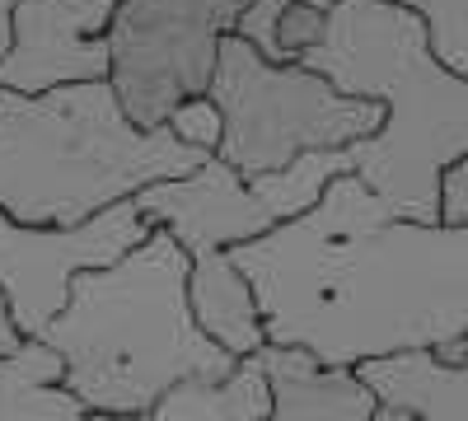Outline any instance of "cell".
<instances>
[{
    "instance_id": "cell-22",
    "label": "cell",
    "mask_w": 468,
    "mask_h": 421,
    "mask_svg": "<svg viewBox=\"0 0 468 421\" xmlns=\"http://www.w3.org/2000/svg\"><path fill=\"white\" fill-rule=\"evenodd\" d=\"M10 47V10H0V57Z\"/></svg>"
},
{
    "instance_id": "cell-10",
    "label": "cell",
    "mask_w": 468,
    "mask_h": 421,
    "mask_svg": "<svg viewBox=\"0 0 468 421\" xmlns=\"http://www.w3.org/2000/svg\"><path fill=\"white\" fill-rule=\"evenodd\" d=\"M249 361L267 379V421H370L375 412L370 389L351 370L319 365L295 347H262Z\"/></svg>"
},
{
    "instance_id": "cell-18",
    "label": "cell",
    "mask_w": 468,
    "mask_h": 421,
    "mask_svg": "<svg viewBox=\"0 0 468 421\" xmlns=\"http://www.w3.org/2000/svg\"><path fill=\"white\" fill-rule=\"evenodd\" d=\"M441 220L468 225V155L441 174Z\"/></svg>"
},
{
    "instance_id": "cell-16",
    "label": "cell",
    "mask_w": 468,
    "mask_h": 421,
    "mask_svg": "<svg viewBox=\"0 0 468 421\" xmlns=\"http://www.w3.org/2000/svg\"><path fill=\"white\" fill-rule=\"evenodd\" d=\"M165 132H169L178 145H187V150L216 155V145H220V112H216V103H211L207 94H202V99H187V103H178V108L169 112Z\"/></svg>"
},
{
    "instance_id": "cell-20",
    "label": "cell",
    "mask_w": 468,
    "mask_h": 421,
    "mask_svg": "<svg viewBox=\"0 0 468 421\" xmlns=\"http://www.w3.org/2000/svg\"><path fill=\"white\" fill-rule=\"evenodd\" d=\"M441 356H445V361L468 365V337H459V342H450V347H441Z\"/></svg>"
},
{
    "instance_id": "cell-19",
    "label": "cell",
    "mask_w": 468,
    "mask_h": 421,
    "mask_svg": "<svg viewBox=\"0 0 468 421\" xmlns=\"http://www.w3.org/2000/svg\"><path fill=\"white\" fill-rule=\"evenodd\" d=\"M19 328H15V319H10V304H5V295H0V356H10L15 347H19Z\"/></svg>"
},
{
    "instance_id": "cell-3",
    "label": "cell",
    "mask_w": 468,
    "mask_h": 421,
    "mask_svg": "<svg viewBox=\"0 0 468 421\" xmlns=\"http://www.w3.org/2000/svg\"><path fill=\"white\" fill-rule=\"evenodd\" d=\"M192 258L150 235L108 267L75 272L66 310L37 332L61 356V384L99 416H141L183 379H225L234 356L192 323Z\"/></svg>"
},
{
    "instance_id": "cell-6",
    "label": "cell",
    "mask_w": 468,
    "mask_h": 421,
    "mask_svg": "<svg viewBox=\"0 0 468 421\" xmlns=\"http://www.w3.org/2000/svg\"><path fill=\"white\" fill-rule=\"evenodd\" d=\"M244 5L249 0H117L103 28V85L136 132H160L178 103L211 89L220 43Z\"/></svg>"
},
{
    "instance_id": "cell-2",
    "label": "cell",
    "mask_w": 468,
    "mask_h": 421,
    "mask_svg": "<svg viewBox=\"0 0 468 421\" xmlns=\"http://www.w3.org/2000/svg\"><path fill=\"white\" fill-rule=\"evenodd\" d=\"M319 47L300 57L337 94L384 108L375 136L346 160L370 193L408 220H441V174L468 155V80L436 61L426 24L388 0H333Z\"/></svg>"
},
{
    "instance_id": "cell-15",
    "label": "cell",
    "mask_w": 468,
    "mask_h": 421,
    "mask_svg": "<svg viewBox=\"0 0 468 421\" xmlns=\"http://www.w3.org/2000/svg\"><path fill=\"white\" fill-rule=\"evenodd\" d=\"M309 5H333V0H309ZM388 5L412 10L426 24L436 61L468 80V0H388Z\"/></svg>"
},
{
    "instance_id": "cell-17",
    "label": "cell",
    "mask_w": 468,
    "mask_h": 421,
    "mask_svg": "<svg viewBox=\"0 0 468 421\" xmlns=\"http://www.w3.org/2000/svg\"><path fill=\"white\" fill-rule=\"evenodd\" d=\"M328 28V10L309 5V0H286V10L277 19V47L282 61H300L309 47H319V37Z\"/></svg>"
},
{
    "instance_id": "cell-4",
    "label": "cell",
    "mask_w": 468,
    "mask_h": 421,
    "mask_svg": "<svg viewBox=\"0 0 468 421\" xmlns=\"http://www.w3.org/2000/svg\"><path fill=\"white\" fill-rule=\"evenodd\" d=\"M202 160L165 127L136 132L103 80L48 94L0 89V211L15 225H80Z\"/></svg>"
},
{
    "instance_id": "cell-8",
    "label": "cell",
    "mask_w": 468,
    "mask_h": 421,
    "mask_svg": "<svg viewBox=\"0 0 468 421\" xmlns=\"http://www.w3.org/2000/svg\"><path fill=\"white\" fill-rule=\"evenodd\" d=\"M154 225L136 211L132 197L103 206L80 225H15L0 211V295L10 304L19 337H37L66 310L75 272L117 262Z\"/></svg>"
},
{
    "instance_id": "cell-1",
    "label": "cell",
    "mask_w": 468,
    "mask_h": 421,
    "mask_svg": "<svg viewBox=\"0 0 468 421\" xmlns=\"http://www.w3.org/2000/svg\"><path fill=\"white\" fill-rule=\"evenodd\" d=\"M229 262L253 286L267 347L333 370L468 337V225L394 216L356 174Z\"/></svg>"
},
{
    "instance_id": "cell-21",
    "label": "cell",
    "mask_w": 468,
    "mask_h": 421,
    "mask_svg": "<svg viewBox=\"0 0 468 421\" xmlns=\"http://www.w3.org/2000/svg\"><path fill=\"white\" fill-rule=\"evenodd\" d=\"M370 421H412V416H408V412H399V407H384V403H375Z\"/></svg>"
},
{
    "instance_id": "cell-12",
    "label": "cell",
    "mask_w": 468,
    "mask_h": 421,
    "mask_svg": "<svg viewBox=\"0 0 468 421\" xmlns=\"http://www.w3.org/2000/svg\"><path fill=\"white\" fill-rule=\"evenodd\" d=\"M187 310H192V323L234 361H249L267 347L253 286L244 281L239 267L229 262V253L192 258V267H187Z\"/></svg>"
},
{
    "instance_id": "cell-7",
    "label": "cell",
    "mask_w": 468,
    "mask_h": 421,
    "mask_svg": "<svg viewBox=\"0 0 468 421\" xmlns=\"http://www.w3.org/2000/svg\"><path fill=\"white\" fill-rule=\"evenodd\" d=\"M337 174H351L346 145L300 155L291 169L262 178H244L220 155H207L192 174L150 183L132 202L154 229L174 235V244L187 258H202V253H229L267 235V229H277L282 220L309 211Z\"/></svg>"
},
{
    "instance_id": "cell-13",
    "label": "cell",
    "mask_w": 468,
    "mask_h": 421,
    "mask_svg": "<svg viewBox=\"0 0 468 421\" xmlns=\"http://www.w3.org/2000/svg\"><path fill=\"white\" fill-rule=\"evenodd\" d=\"M61 356L43 337H24L0 356V421H103L61 384Z\"/></svg>"
},
{
    "instance_id": "cell-5",
    "label": "cell",
    "mask_w": 468,
    "mask_h": 421,
    "mask_svg": "<svg viewBox=\"0 0 468 421\" xmlns=\"http://www.w3.org/2000/svg\"><path fill=\"white\" fill-rule=\"evenodd\" d=\"M207 99L220 112L216 155L244 178L282 174L300 155L342 150L379 132L384 108L337 94L300 61H262L244 37H225Z\"/></svg>"
},
{
    "instance_id": "cell-11",
    "label": "cell",
    "mask_w": 468,
    "mask_h": 421,
    "mask_svg": "<svg viewBox=\"0 0 468 421\" xmlns=\"http://www.w3.org/2000/svg\"><path fill=\"white\" fill-rule=\"evenodd\" d=\"M375 403L399 407L412 421H468V365L441 352H394L351 370Z\"/></svg>"
},
{
    "instance_id": "cell-14",
    "label": "cell",
    "mask_w": 468,
    "mask_h": 421,
    "mask_svg": "<svg viewBox=\"0 0 468 421\" xmlns=\"http://www.w3.org/2000/svg\"><path fill=\"white\" fill-rule=\"evenodd\" d=\"M271 398L267 379L253 361H239L225 379H183L141 416H103V421H267Z\"/></svg>"
},
{
    "instance_id": "cell-9",
    "label": "cell",
    "mask_w": 468,
    "mask_h": 421,
    "mask_svg": "<svg viewBox=\"0 0 468 421\" xmlns=\"http://www.w3.org/2000/svg\"><path fill=\"white\" fill-rule=\"evenodd\" d=\"M117 0H15L10 47L0 57V89L48 94L108 75L103 28Z\"/></svg>"
}]
</instances>
